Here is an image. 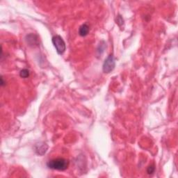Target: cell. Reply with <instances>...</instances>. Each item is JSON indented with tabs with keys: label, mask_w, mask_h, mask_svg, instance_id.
I'll return each instance as SVG.
<instances>
[{
	"label": "cell",
	"mask_w": 178,
	"mask_h": 178,
	"mask_svg": "<svg viewBox=\"0 0 178 178\" xmlns=\"http://www.w3.org/2000/svg\"><path fill=\"white\" fill-rule=\"evenodd\" d=\"M69 160L63 158H56L50 160L47 163L49 169L56 170V171H65L68 168Z\"/></svg>",
	"instance_id": "6da1fadb"
},
{
	"label": "cell",
	"mask_w": 178,
	"mask_h": 178,
	"mask_svg": "<svg viewBox=\"0 0 178 178\" xmlns=\"http://www.w3.org/2000/svg\"><path fill=\"white\" fill-rule=\"evenodd\" d=\"M52 43L56 49V52L59 54H62L65 52L66 49V43L60 35H56L52 37Z\"/></svg>",
	"instance_id": "7a4b0ae2"
},
{
	"label": "cell",
	"mask_w": 178,
	"mask_h": 178,
	"mask_svg": "<svg viewBox=\"0 0 178 178\" xmlns=\"http://www.w3.org/2000/svg\"><path fill=\"white\" fill-rule=\"evenodd\" d=\"M116 66V62L114 57L112 54L109 56L104 61L103 64V71L105 73H109L114 70Z\"/></svg>",
	"instance_id": "3957f363"
},
{
	"label": "cell",
	"mask_w": 178,
	"mask_h": 178,
	"mask_svg": "<svg viewBox=\"0 0 178 178\" xmlns=\"http://www.w3.org/2000/svg\"><path fill=\"white\" fill-rule=\"evenodd\" d=\"M26 41L27 43H29V45H31V46L38 45V38L36 35L33 34V33L27 35Z\"/></svg>",
	"instance_id": "277c9868"
},
{
	"label": "cell",
	"mask_w": 178,
	"mask_h": 178,
	"mask_svg": "<svg viewBox=\"0 0 178 178\" xmlns=\"http://www.w3.org/2000/svg\"><path fill=\"white\" fill-rule=\"evenodd\" d=\"M47 148H48V147H47V145L45 143H39L38 145H35V152H36L38 155H43L46 152Z\"/></svg>",
	"instance_id": "5b68a950"
},
{
	"label": "cell",
	"mask_w": 178,
	"mask_h": 178,
	"mask_svg": "<svg viewBox=\"0 0 178 178\" xmlns=\"http://www.w3.org/2000/svg\"><path fill=\"white\" fill-rule=\"evenodd\" d=\"M89 32V27L87 24H84L80 27L79 29V33L81 36H86L88 35Z\"/></svg>",
	"instance_id": "8992f818"
},
{
	"label": "cell",
	"mask_w": 178,
	"mask_h": 178,
	"mask_svg": "<svg viewBox=\"0 0 178 178\" xmlns=\"http://www.w3.org/2000/svg\"><path fill=\"white\" fill-rule=\"evenodd\" d=\"M20 75L22 78H27L29 76V70L27 69H23L20 72Z\"/></svg>",
	"instance_id": "52a82bcc"
},
{
	"label": "cell",
	"mask_w": 178,
	"mask_h": 178,
	"mask_svg": "<svg viewBox=\"0 0 178 178\" xmlns=\"http://www.w3.org/2000/svg\"><path fill=\"white\" fill-rule=\"evenodd\" d=\"M155 166H154L153 165H151L150 166H148L147 169V173L148 174H152L154 172H155Z\"/></svg>",
	"instance_id": "ba28073f"
},
{
	"label": "cell",
	"mask_w": 178,
	"mask_h": 178,
	"mask_svg": "<svg viewBox=\"0 0 178 178\" xmlns=\"http://www.w3.org/2000/svg\"><path fill=\"white\" fill-rule=\"evenodd\" d=\"M116 22H117V23L119 26H121V25H122V24H123L124 21H123V19H122V17L121 16H120V15H118V16L117 17V20H116Z\"/></svg>",
	"instance_id": "9c48e42d"
},
{
	"label": "cell",
	"mask_w": 178,
	"mask_h": 178,
	"mask_svg": "<svg viewBox=\"0 0 178 178\" xmlns=\"http://www.w3.org/2000/svg\"><path fill=\"white\" fill-rule=\"evenodd\" d=\"M1 86H4V80L2 77H1Z\"/></svg>",
	"instance_id": "30bf717a"
}]
</instances>
